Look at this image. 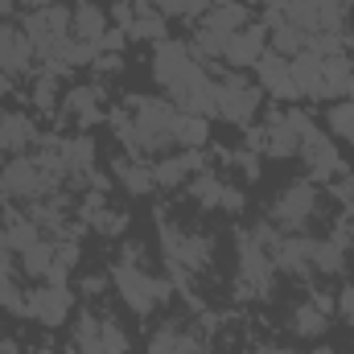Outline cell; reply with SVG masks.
<instances>
[{
  "mask_svg": "<svg viewBox=\"0 0 354 354\" xmlns=\"http://www.w3.org/2000/svg\"><path fill=\"white\" fill-rule=\"evenodd\" d=\"M153 75L169 95L177 111L185 115H214V83L206 79L202 58L181 41H157L153 50Z\"/></svg>",
  "mask_w": 354,
  "mask_h": 354,
  "instance_id": "1",
  "label": "cell"
},
{
  "mask_svg": "<svg viewBox=\"0 0 354 354\" xmlns=\"http://www.w3.org/2000/svg\"><path fill=\"white\" fill-rule=\"evenodd\" d=\"M111 284H115V292L128 301V309H136V313H153V309L169 297V284H165L161 276L145 272V260H140L136 248H128L124 260L111 268Z\"/></svg>",
  "mask_w": 354,
  "mask_h": 354,
  "instance_id": "2",
  "label": "cell"
},
{
  "mask_svg": "<svg viewBox=\"0 0 354 354\" xmlns=\"http://www.w3.org/2000/svg\"><path fill=\"white\" fill-rule=\"evenodd\" d=\"M54 185H58V174H50L37 157H12L0 169V202H12V198L41 202Z\"/></svg>",
  "mask_w": 354,
  "mask_h": 354,
  "instance_id": "3",
  "label": "cell"
},
{
  "mask_svg": "<svg viewBox=\"0 0 354 354\" xmlns=\"http://www.w3.org/2000/svg\"><path fill=\"white\" fill-rule=\"evenodd\" d=\"M280 17L288 25H297L305 37H317V33H342L346 8H342V0H288V4H280Z\"/></svg>",
  "mask_w": 354,
  "mask_h": 354,
  "instance_id": "4",
  "label": "cell"
},
{
  "mask_svg": "<svg viewBox=\"0 0 354 354\" xmlns=\"http://www.w3.org/2000/svg\"><path fill=\"white\" fill-rule=\"evenodd\" d=\"M248 25V8L243 4H214L210 8V17L198 25V37H194V54L198 58H223V50H227V37L235 33V29H243Z\"/></svg>",
  "mask_w": 354,
  "mask_h": 354,
  "instance_id": "5",
  "label": "cell"
},
{
  "mask_svg": "<svg viewBox=\"0 0 354 354\" xmlns=\"http://www.w3.org/2000/svg\"><path fill=\"white\" fill-rule=\"evenodd\" d=\"M75 351L79 354H128V338L124 330L103 317V313H79V326H75Z\"/></svg>",
  "mask_w": 354,
  "mask_h": 354,
  "instance_id": "6",
  "label": "cell"
},
{
  "mask_svg": "<svg viewBox=\"0 0 354 354\" xmlns=\"http://www.w3.org/2000/svg\"><path fill=\"white\" fill-rule=\"evenodd\" d=\"M214 111L231 124H248L260 111V87L243 83L239 75H218L214 79Z\"/></svg>",
  "mask_w": 354,
  "mask_h": 354,
  "instance_id": "7",
  "label": "cell"
},
{
  "mask_svg": "<svg viewBox=\"0 0 354 354\" xmlns=\"http://www.w3.org/2000/svg\"><path fill=\"white\" fill-rule=\"evenodd\" d=\"M272 256L268 248L256 239V231H239V276H243V292L248 297H264L272 288Z\"/></svg>",
  "mask_w": 354,
  "mask_h": 354,
  "instance_id": "8",
  "label": "cell"
},
{
  "mask_svg": "<svg viewBox=\"0 0 354 354\" xmlns=\"http://www.w3.org/2000/svg\"><path fill=\"white\" fill-rule=\"evenodd\" d=\"M313 210H317V189H313V181H292V185H284L276 198H272V223H280V227H288V231H297V227H305L309 218H313Z\"/></svg>",
  "mask_w": 354,
  "mask_h": 354,
  "instance_id": "9",
  "label": "cell"
},
{
  "mask_svg": "<svg viewBox=\"0 0 354 354\" xmlns=\"http://www.w3.org/2000/svg\"><path fill=\"white\" fill-rule=\"evenodd\" d=\"M21 29L29 33L33 50L46 54V50H54L58 41L71 37V8H62V4H41V8H33V12L25 17Z\"/></svg>",
  "mask_w": 354,
  "mask_h": 354,
  "instance_id": "10",
  "label": "cell"
},
{
  "mask_svg": "<svg viewBox=\"0 0 354 354\" xmlns=\"http://www.w3.org/2000/svg\"><path fill=\"white\" fill-rule=\"evenodd\" d=\"M71 305H75V297H71L66 284H46V288H33L25 297V313L37 317V322H46V326H62L66 313H71Z\"/></svg>",
  "mask_w": 354,
  "mask_h": 354,
  "instance_id": "11",
  "label": "cell"
},
{
  "mask_svg": "<svg viewBox=\"0 0 354 354\" xmlns=\"http://www.w3.org/2000/svg\"><path fill=\"white\" fill-rule=\"evenodd\" d=\"M264 54H268V29L264 25H252V21H248L243 29H235V33L227 37V50H223L227 66H235V71L256 66Z\"/></svg>",
  "mask_w": 354,
  "mask_h": 354,
  "instance_id": "12",
  "label": "cell"
},
{
  "mask_svg": "<svg viewBox=\"0 0 354 354\" xmlns=\"http://www.w3.org/2000/svg\"><path fill=\"white\" fill-rule=\"evenodd\" d=\"M33 41H29V33L25 29H17V25H0V71L4 75H21V71H29L33 66Z\"/></svg>",
  "mask_w": 354,
  "mask_h": 354,
  "instance_id": "13",
  "label": "cell"
},
{
  "mask_svg": "<svg viewBox=\"0 0 354 354\" xmlns=\"http://www.w3.org/2000/svg\"><path fill=\"white\" fill-rule=\"evenodd\" d=\"M256 75H260V91L276 95V99H297L301 95L297 83H292V62L280 58V54H272V50L256 62Z\"/></svg>",
  "mask_w": 354,
  "mask_h": 354,
  "instance_id": "14",
  "label": "cell"
},
{
  "mask_svg": "<svg viewBox=\"0 0 354 354\" xmlns=\"http://www.w3.org/2000/svg\"><path fill=\"white\" fill-rule=\"evenodd\" d=\"M272 264L280 268V272L305 276V272L313 268V239H301V235L280 239V243H276V252H272Z\"/></svg>",
  "mask_w": 354,
  "mask_h": 354,
  "instance_id": "15",
  "label": "cell"
},
{
  "mask_svg": "<svg viewBox=\"0 0 354 354\" xmlns=\"http://www.w3.org/2000/svg\"><path fill=\"white\" fill-rule=\"evenodd\" d=\"M37 140V128L25 111H4L0 120V153H25Z\"/></svg>",
  "mask_w": 354,
  "mask_h": 354,
  "instance_id": "16",
  "label": "cell"
},
{
  "mask_svg": "<svg viewBox=\"0 0 354 354\" xmlns=\"http://www.w3.org/2000/svg\"><path fill=\"white\" fill-rule=\"evenodd\" d=\"M111 174L120 177V185L128 189V194H149L153 185H157V169L153 165H145V157H120L115 165H111Z\"/></svg>",
  "mask_w": 354,
  "mask_h": 354,
  "instance_id": "17",
  "label": "cell"
},
{
  "mask_svg": "<svg viewBox=\"0 0 354 354\" xmlns=\"http://www.w3.org/2000/svg\"><path fill=\"white\" fill-rule=\"evenodd\" d=\"M292 83L301 95H309V99H326V79H322V58L317 54H297L292 58Z\"/></svg>",
  "mask_w": 354,
  "mask_h": 354,
  "instance_id": "18",
  "label": "cell"
},
{
  "mask_svg": "<svg viewBox=\"0 0 354 354\" xmlns=\"http://www.w3.org/2000/svg\"><path fill=\"white\" fill-rule=\"evenodd\" d=\"M107 33V12L95 8L87 0H79V8H71V37L79 41H99Z\"/></svg>",
  "mask_w": 354,
  "mask_h": 354,
  "instance_id": "19",
  "label": "cell"
},
{
  "mask_svg": "<svg viewBox=\"0 0 354 354\" xmlns=\"http://www.w3.org/2000/svg\"><path fill=\"white\" fill-rule=\"evenodd\" d=\"M66 111H71V120L79 124V128H87V124H95L99 115H103V91L99 87H75L71 95H66Z\"/></svg>",
  "mask_w": 354,
  "mask_h": 354,
  "instance_id": "20",
  "label": "cell"
},
{
  "mask_svg": "<svg viewBox=\"0 0 354 354\" xmlns=\"http://www.w3.org/2000/svg\"><path fill=\"white\" fill-rule=\"evenodd\" d=\"M198 351H202L198 334H189V330H181V326L157 330L153 342H149V354H198Z\"/></svg>",
  "mask_w": 354,
  "mask_h": 354,
  "instance_id": "21",
  "label": "cell"
},
{
  "mask_svg": "<svg viewBox=\"0 0 354 354\" xmlns=\"http://www.w3.org/2000/svg\"><path fill=\"white\" fill-rule=\"evenodd\" d=\"M194 174H202V157H198V149H185L181 157H165L157 165V185H181Z\"/></svg>",
  "mask_w": 354,
  "mask_h": 354,
  "instance_id": "22",
  "label": "cell"
},
{
  "mask_svg": "<svg viewBox=\"0 0 354 354\" xmlns=\"http://www.w3.org/2000/svg\"><path fill=\"white\" fill-rule=\"evenodd\" d=\"M128 37H136V41H165V17L153 4L136 0V17L128 25Z\"/></svg>",
  "mask_w": 354,
  "mask_h": 354,
  "instance_id": "23",
  "label": "cell"
},
{
  "mask_svg": "<svg viewBox=\"0 0 354 354\" xmlns=\"http://www.w3.org/2000/svg\"><path fill=\"white\" fill-rule=\"evenodd\" d=\"M326 326H330V313L322 309V301H305L292 309V334L297 338H317V334H326Z\"/></svg>",
  "mask_w": 354,
  "mask_h": 354,
  "instance_id": "24",
  "label": "cell"
},
{
  "mask_svg": "<svg viewBox=\"0 0 354 354\" xmlns=\"http://www.w3.org/2000/svg\"><path fill=\"white\" fill-rule=\"evenodd\" d=\"M189 194H194V202H198V206L218 210V206H223V194H227V181H223V177H214L210 169H202V174L189 177Z\"/></svg>",
  "mask_w": 354,
  "mask_h": 354,
  "instance_id": "25",
  "label": "cell"
},
{
  "mask_svg": "<svg viewBox=\"0 0 354 354\" xmlns=\"http://www.w3.org/2000/svg\"><path fill=\"white\" fill-rule=\"evenodd\" d=\"M21 268H25L29 276H41V280H46V272L54 268V243H50V239L29 243V248L21 252Z\"/></svg>",
  "mask_w": 354,
  "mask_h": 354,
  "instance_id": "26",
  "label": "cell"
},
{
  "mask_svg": "<svg viewBox=\"0 0 354 354\" xmlns=\"http://www.w3.org/2000/svg\"><path fill=\"white\" fill-rule=\"evenodd\" d=\"M346 264V243H342V235H334V239H326V243H313V268H322V272H342Z\"/></svg>",
  "mask_w": 354,
  "mask_h": 354,
  "instance_id": "27",
  "label": "cell"
},
{
  "mask_svg": "<svg viewBox=\"0 0 354 354\" xmlns=\"http://www.w3.org/2000/svg\"><path fill=\"white\" fill-rule=\"evenodd\" d=\"M174 140H177V149H202L206 145V115H185L181 111Z\"/></svg>",
  "mask_w": 354,
  "mask_h": 354,
  "instance_id": "28",
  "label": "cell"
},
{
  "mask_svg": "<svg viewBox=\"0 0 354 354\" xmlns=\"http://www.w3.org/2000/svg\"><path fill=\"white\" fill-rule=\"evenodd\" d=\"M326 124H330V132L334 136H342V140H354V103H334L330 111H326Z\"/></svg>",
  "mask_w": 354,
  "mask_h": 354,
  "instance_id": "29",
  "label": "cell"
},
{
  "mask_svg": "<svg viewBox=\"0 0 354 354\" xmlns=\"http://www.w3.org/2000/svg\"><path fill=\"white\" fill-rule=\"evenodd\" d=\"M33 103H37V111H54V107H58V75H50V71L37 75V83H33Z\"/></svg>",
  "mask_w": 354,
  "mask_h": 354,
  "instance_id": "30",
  "label": "cell"
},
{
  "mask_svg": "<svg viewBox=\"0 0 354 354\" xmlns=\"http://www.w3.org/2000/svg\"><path fill=\"white\" fill-rule=\"evenodd\" d=\"M145 4H153L161 17H198L210 0H145Z\"/></svg>",
  "mask_w": 354,
  "mask_h": 354,
  "instance_id": "31",
  "label": "cell"
},
{
  "mask_svg": "<svg viewBox=\"0 0 354 354\" xmlns=\"http://www.w3.org/2000/svg\"><path fill=\"white\" fill-rule=\"evenodd\" d=\"M132 17H136V4H132V0H115V4H111V21H115V29H124V33H128Z\"/></svg>",
  "mask_w": 354,
  "mask_h": 354,
  "instance_id": "32",
  "label": "cell"
},
{
  "mask_svg": "<svg viewBox=\"0 0 354 354\" xmlns=\"http://www.w3.org/2000/svg\"><path fill=\"white\" fill-rule=\"evenodd\" d=\"M12 276V248H8V235H4V218H0V280Z\"/></svg>",
  "mask_w": 354,
  "mask_h": 354,
  "instance_id": "33",
  "label": "cell"
},
{
  "mask_svg": "<svg viewBox=\"0 0 354 354\" xmlns=\"http://www.w3.org/2000/svg\"><path fill=\"white\" fill-rule=\"evenodd\" d=\"M223 210H243V194H239L235 185H227V194H223Z\"/></svg>",
  "mask_w": 354,
  "mask_h": 354,
  "instance_id": "34",
  "label": "cell"
},
{
  "mask_svg": "<svg viewBox=\"0 0 354 354\" xmlns=\"http://www.w3.org/2000/svg\"><path fill=\"white\" fill-rule=\"evenodd\" d=\"M338 309H342V317H351V322H354V288H342V297H338Z\"/></svg>",
  "mask_w": 354,
  "mask_h": 354,
  "instance_id": "35",
  "label": "cell"
},
{
  "mask_svg": "<svg viewBox=\"0 0 354 354\" xmlns=\"http://www.w3.org/2000/svg\"><path fill=\"white\" fill-rule=\"evenodd\" d=\"M4 95H12V75L0 71V99H4Z\"/></svg>",
  "mask_w": 354,
  "mask_h": 354,
  "instance_id": "36",
  "label": "cell"
},
{
  "mask_svg": "<svg viewBox=\"0 0 354 354\" xmlns=\"http://www.w3.org/2000/svg\"><path fill=\"white\" fill-rule=\"evenodd\" d=\"M12 4H17V0H0V17H4V12H12Z\"/></svg>",
  "mask_w": 354,
  "mask_h": 354,
  "instance_id": "37",
  "label": "cell"
},
{
  "mask_svg": "<svg viewBox=\"0 0 354 354\" xmlns=\"http://www.w3.org/2000/svg\"><path fill=\"white\" fill-rule=\"evenodd\" d=\"M309 354H334V351L330 346H317V351H309Z\"/></svg>",
  "mask_w": 354,
  "mask_h": 354,
  "instance_id": "38",
  "label": "cell"
},
{
  "mask_svg": "<svg viewBox=\"0 0 354 354\" xmlns=\"http://www.w3.org/2000/svg\"><path fill=\"white\" fill-rule=\"evenodd\" d=\"M260 354H288V351H272V346H268V351H260Z\"/></svg>",
  "mask_w": 354,
  "mask_h": 354,
  "instance_id": "39",
  "label": "cell"
},
{
  "mask_svg": "<svg viewBox=\"0 0 354 354\" xmlns=\"http://www.w3.org/2000/svg\"><path fill=\"white\" fill-rule=\"evenodd\" d=\"M0 354H17V351H12V346H0Z\"/></svg>",
  "mask_w": 354,
  "mask_h": 354,
  "instance_id": "40",
  "label": "cell"
},
{
  "mask_svg": "<svg viewBox=\"0 0 354 354\" xmlns=\"http://www.w3.org/2000/svg\"><path fill=\"white\" fill-rule=\"evenodd\" d=\"M346 95H351V103H354V83H351V91H346Z\"/></svg>",
  "mask_w": 354,
  "mask_h": 354,
  "instance_id": "41",
  "label": "cell"
},
{
  "mask_svg": "<svg viewBox=\"0 0 354 354\" xmlns=\"http://www.w3.org/2000/svg\"><path fill=\"white\" fill-rule=\"evenodd\" d=\"M37 354H54V351H37Z\"/></svg>",
  "mask_w": 354,
  "mask_h": 354,
  "instance_id": "42",
  "label": "cell"
},
{
  "mask_svg": "<svg viewBox=\"0 0 354 354\" xmlns=\"http://www.w3.org/2000/svg\"><path fill=\"white\" fill-rule=\"evenodd\" d=\"M0 120H4V111H0Z\"/></svg>",
  "mask_w": 354,
  "mask_h": 354,
  "instance_id": "43",
  "label": "cell"
}]
</instances>
